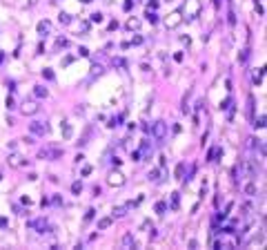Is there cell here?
<instances>
[{
    "instance_id": "13",
    "label": "cell",
    "mask_w": 267,
    "mask_h": 250,
    "mask_svg": "<svg viewBox=\"0 0 267 250\" xmlns=\"http://www.w3.org/2000/svg\"><path fill=\"white\" fill-rule=\"evenodd\" d=\"M243 172H245V174L249 177V179H252V177H256V168L252 165L249 161H245V163H243Z\"/></svg>"
},
{
    "instance_id": "29",
    "label": "cell",
    "mask_w": 267,
    "mask_h": 250,
    "mask_svg": "<svg viewBox=\"0 0 267 250\" xmlns=\"http://www.w3.org/2000/svg\"><path fill=\"white\" fill-rule=\"evenodd\" d=\"M171 208H178V192H174V194H171Z\"/></svg>"
},
{
    "instance_id": "1",
    "label": "cell",
    "mask_w": 267,
    "mask_h": 250,
    "mask_svg": "<svg viewBox=\"0 0 267 250\" xmlns=\"http://www.w3.org/2000/svg\"><path fill=\"white\" fill-rule=\"evenodd\" d=\"M200 0H185V5H183V9H180V11H183L187 18H196L198 14H200Z\"/></svg>"
},
{
    "instance_id": "19",
    "label": "cell",
    "mask_w": 267,
    "mask_h": 250,
    "mask_svg": "<svg viewBox=\"0 0 267 250\" xmlns=\"http://www.w3.org/2000/svg\"><path fill=\"white\" fill-rule=\"evenodd\" d=\"M147 179H149V181H160V170H149Z\"/></svg>"
},
{
    "instance_id": "38",
    "label": "cell",
    "mask_w": 267,
    "mask_h": 250,
    "mask_svg": "<svg viewBox=\"0 0 267 250\" xmlns=\"http://www.w3.org/2000/svg\"><path fill=\"white\" fill-rule=\"evenodd\" d=\"M80 56H89V49H87V47H80Z\"/></svg>"
},
{
    "instance_id": "8",
    "label": "cell",
    "mask_w": 267,
    "mask_h": 250,
    "mask_svg": "<svg viewBox=\"0 0 267 250\" xmlns=\"http://www.w3.org/2000/svg\"><path fill=\"white\" fill-rule=\"evenodd\" d=\"M34 230H38V232H49V223H47V219H36V221H31V223H29Z\"/></svg>"
},
{
    "instance_id": "28",
    "label": "cell",
    "mask_w": 267,
    "mask_h": 250,
    "mask_svg": "<svg viewBox=\"0 0 267 250\" xmlns=\"http://www.w3.org/2000/svg\"><path fill=\"white\" fill-rule=\"evenodd\" d=\"M247 58H249V49H245L241 56H238V60H241V63H247Z\"/></svg>"
},
{
    "instance_id": "31",
    "label": "cell",
    "mask_w": 267,
    "mask_h": 250,
    "mask_svg": "<svg viewBox=\"0 0 267 250\" xmlns=\"http://www.w3.org/2000/svg\"><path fill=\"white\" fill-rule=\"evenodd\" d=\"M42 76H45L47 81H54V72L51 69H42Z\"/></svg>"
},
{
    "instance_id": "9",
    "label": "cell",
    "mask_w": 267,
    "mask_h": 250,
    "mask_svg": "<svg viewBox=\"0 0 267 250\" xmlns=\"http://www.w3.org/2000/svg\"><path fill=\"white\" fill-rule=\"evenodd\" d=\"M25 163H27V159H22L20 154H11V156H9V165H11V168H22Z\"/></svg>"
},
{
    "instance_id": "18",
    "label": "cell",
    "mask_w": 267,
    "mask_h": 250,
    "mask_svg": "<svg viewBox=\"0 0 267 250\" xmlns=\"http://www.w3.org/2000/svg\"><path fill=\"white\" fill-rule=\"evenodd\" d=\"M263 74H265V69L261 67V69L254 74V78H252V81H254V85H261V83H263Z\"/></svg>"
},
{
    "instance_id": "5",
    "label": "cell",
    "mask_w": 267,
    "mask_h": 250,
    "mask_svg": "<svg viewBox=\"0 0 267 250\" xmlns=\"http://www.w3.org/2000/svg\"><path fill=\"white\" fill-rule=\"evenodd\" d=\"M107 183L111 188H122L125 185V174H122V172H111V174L107 177Z\"/></svg>"
},
{
    "instance_id": "11",
    "label": "cell",
    "mask_w": 267,
    "mask_h": 250,
    "mask_svg": "<svg viewBox=\"0 0 267 250\" xmlns=\"http://www.w3.org/2000/svg\"><path fill=\"white\" fill-rule=\"evenodd\" d=\"M122 246H125V248H134V246H136V237H134L131 232H127L125 237H122Z\"/></svg>"
},
{
    "instance_id": "6",
    "label": "cell",
    "mask_w": 267,
    "mask_h": 250,
    "mask_svg": "<svg viewBox=\"0 0 267 250\" xmlns=\"http://www.w3.org/2000/svg\"><path fill=\"white\" fill-rule=\"evenodd\" d=\"M38 110H40V105H38L36 101H25L22 107H20V112L25 114V116H31V114H36Z\"/></svg>"
},
{
    "instance_id": "33",
    "label": "cell",
    "mask_w": 267,
    "mask_h": 250,
    "mask_svg": "<svg viewBox=\"0 0 267 250\" xmlns=\"http://www.w3.org/2000/svg\"><path fill=\"white\" fill-rule=\"evenodd\" d=\"M16 107V105H14V98H11V96H7V110H14Z\"/></svg>"
},
{
    "instance_id": "41",
    "label": "cell",
    "mask_w": 267,
    "mask_h": 250,
    "mask_svg": "<svg viewBox=\"0 0 267 250\" xmlns=\"http://www.w3.org/2000/svg\"><path fill=\"white\" fill-rule=\"evenodd\" d=\"M82 2H91V0H82Z\"/></svg>"
},
{
    "instance_id": "20",
    "label": "cell",
    "mask_w": 267,
    "mask_h": 250,
    "mask_svg": "<svg viewBox=\"0 0 267 250\" xmlns=\"http://www.w3.org/2000/svg\"><path fill=\"white\" fill-rule=\"evenodd\" d=\"M254 127H258V130H263V127H265V114H261V116L254 121Z\"/></svg>"
},
{
    "instance_id": "34",
    "label": "cell",
    "mask_w": 267,
    "mask_h": 250,
    "mask_svg": "<svg viewBox=\"0 0 267 250\" xmlns=\"http://www.w3.org/2000/svg\"><path fill=\"white\" fill-rule=\"evenodd\" d=\"M56 47H58V49H60V47H67V40H65V38H58V43H56Z\"/></svg>"
},
{
    "instance_id": "21",
    "label": "cell",
    "mask_w": 267,
    "mask_h": 250,
    "mask_svg": "<svg viewBox=\"0 0 267 250\" xmlns=\"http://www.w3.org/2000/svg\"><path fill=\"white\" fill-rule=\"evenodd\" d=\"M58 20H60V25H69V23H71V16H69V14H60Z\"/></svg>"
},
{
    "instance_id": "7",
    "label": "cell",
    "mask_w": 267,
    "mask_h": 250,
    "mask_svg": "<svg viewBox=\"0 0 267 250\" xmlns=\"http://www.w3.org/2000/svg\"><path fill=\"white\" fill-rule=\"evenodd\" d=\"M29 130H31V134H47L49 132V125L45 121H34V123H29Z\"/></svg>"
},
{
    "instance_id": "15",
    "label": "cell",
    "mask_w": 267,
    "mask_h": 250,
    "mask_svg": "<svg viewBox=\"0 0 267 250\" xmlns=\"http://www.w3.org/2000/svg\"><path fill=\"white\" fill-rule=\"evenodd\" d=\"M111 221H114V217H102V219L98 221V230H105V228H109V226H111Z\"/></svg>"
},
{
    "instance_id": "35",
    "label": "cell",
    "mask_w": 267,
    "mask_h": 250,
    "mask_svg": "<svg viewBox=\"0 0 267 250\" xmlns=\"http://www.w3.org/2000/svg\"><path fill=\"white\" fill-rule=\"evenodd\" d=\"M94 212H96V210H87V215H85V221H89V219H94Z\"/></svg>"
},
{
    "instance_id": "10",
    "label": "cell",
    "mask_w": 267,
    "mask_h": 250,
    "mask_svg": "<svg viewBox=\"0 0 267 250\" xmlns=\"http://www.w3.org/2000/svg\"><path fill=\"white\" fill-rule=\"evenodd\" d=\"M254 107H256V98H254V96L249 94V96H247V119H254Z\"/></svg>"
},
{
    "instance_id": "27",
    "label": "cell",
    "mask_w": 267,
    "mask_h": 250,
    "mask_svg": "<svg viewBox=\"0 0 267 250\" xmlns=\"http://www.w3.org/2000/svg\"><path fill=\"white\" fill-rule=\"evenodd\" d=\"M165 210H167V203H163V201L156 203V212H158V215H165Z\"/></svg>"
},
{
    "instance_id": "23",
    "label": "cell",
    "mask_w": 267,
    "mask_h": 250,
    "mask_svg": "<svg viewBox=\"0 0 267 250\" xmlns=\"http://www.w3.org/2000/svg\"><path fill=\"white\" fill-rule=\"evenodd\" d=\"M62 134H65V139L71 136V125L69 123H62Z\"/></svg>"
},
{
    "instance_id": "36",
    "label": "cell",
    "mask_w": 267,
    "mask_h": 250,
    "mask_svg": "<svg viewBox=\"0 0 267 250\" xmlns=\"http://www.w3.org/2000/svg\"><path fill=\"white\" fill-rule=\"evenodd\" d=\"M82 174H85V177L91 174V165H85V168H82Z\"/></svg>"
},
{
    "instance_id": "16",
    "label": "cell",
    "mask_w": 267,
    "mask_h": 250,
    "mask_svg": "<svg viewBox=\"0 0 267 250\" xmlns=\"http://www.w3.org/2000/svg\"><path fill=\"white\" fill-rule=\"evenodd\" d=\"M127 210H129V206H118V208H114V215L111 217H125Z\"/></svg>"
},
{
    "instance_id": "37",
    "label": "cell",
    "mask_w": 267,
    "mask_h": 250,
    "mask_svg": "<svg viewBox=\"0 0 267 250\" xmlns=\"http://www.w3.org/2000/svg\"><path fill=\"white\" fill-rule=\"evenodd\" d=\"M131 159H134V161H142V159H140V152H131Z\"/></svg>"
},
{
    "instance_id": "26",
    "label": "cell",
    "mask_w": 267,
    "mask_h": 250,
    "mask_svg": "<svg viewBox=\"0 0 267 250\" xmlns=\"http://www.w3.org/2000/svg\"><path fill=\"white\" fill-rule=\"evenodd\" d=\"M80 190H82V183H80V181L71 183V192H74V194H80Z\"/></svg>"
},
{
    "instance_id": "12",
    "label": "cell",
    "mask_w": 267,
    "mask_h": 250,
    "mask_svg": "<svg viewBox=\"0 0 267 250\" xmlns=\"http://www.w3.org/2000/svg\"><path fill=\"white\" fill-rule=\"evenodd\" d=\"M51 31V23L49 20H40L38 23V34H49Z\"/></svg>"
},
{
    "instance_id": "25",
    "label": "cell",
    "mask_w": 267,
    "mask_h": 250,
    "mask_svg": "<svg viewBox=\"0 0 267 250\" xmlns=\"http://www.w3.org/2000/svg\"><path fill=\"white\" fill-rule=\"evenodd\" d=\"M218 154H221V148H214V150H209V156H207V159H209V161H216Z\"/></svg>"
},
{
    "instance_id": "4",
    "label": "cell",
    "mask_w": 267,
    "mask_h": 250,
    "mask_svg": "<svg viewBox=\"0 0 267 250\" xmlns=\"http://www.w3.org/2000/svg\"><path fill=\"white\" fill-rule=\"evenodd\" d=\"M151 134H154V139L163 141L167 136V123L165 121H156L154 125H151Z\"/></svg>"
},
{
    "instance_id": "14",
    "label": "cell",
    "mask_w": 267,
    "mask_h": 250,
    "mask_svg": "<svg viewBox=\"0 0 267 250\" xmlns=\"http://www.w3.org/2000/svg\"><path fill=\"white\" fill-rule=\"evenodd\" d=\"M34 96H36V98H47V87L36 85V87H34Z\"/></svg>"
},
{
    "instance_id": "24",
    "label": "cell",
    "mask_w": 267,
    "mask_h": 250,
    "mask_svg": "<svg viewBox=\"0 0 267 250\" xmlns=\"http://www.w3.org/2000/svg\"><path fill=\"white\" fill-rule=\"evenodd\" d=\"M183 174H185V163H178V165H176V177L183 179Z\"/></svg>"
},
{
    "instance_id": "32",
    "label": "cell",
    "mask_w": 267,
    "mask_h": 250,
    "mask_svg": "<svg viewBox=\"0 0 267 250\" xmlns=\"http://www.w3.org/2000/svg\"><path fill=\"white\" fill-rule=\"evenodd\" d=\"M91 23H102V14H91Z\"/></svg>"
},
{
    "instance_id": "30",
    "label": "cell",
    "mask_w": 267,
    "mask_h": 250,
    "mask_svg": "<svg viewBox=\"0 0 267 250\" xmlns=\"http://www.w3.org/2000/svg\"><path fill=\"white\" fill-rule=\"evenodd\" d=\"M145 16H147V20H149V23H151V25H154V23H156V20H158V16H156V14H151V11H147V14H145Z\"/></svg>"
},
{
    "instance_id": "2",
    "label": "cell",
    "mask_w": 267,
    "mask_h": 250,
    "mask_svg": "<svg viewBox=\"0 0 267 250\" xmlns=\"http://www.w3.org/2000/svg\"><path fill=\"white\" fill-rule=\"evenodd\" d=\"M183 11H180V9H176V11H171L167 18H165V27H167V29H176V27L180 25V23H183Z\"/></svg>"
},
{
    "instance_id": "22",
    "label": "cell",
    "mask_w": 267,
    "mask_h": 250,
    "mask_svg": "<svg viewBox=\"0 0 267 250\" xmlns=\"http://www.w3.org/2000/svg\"><path fill=\"white\" fill-rule=\"evenodd\" d=\"M245 194L254 197V194H256V185H254V183H247V185H245Z\"/></svg>"
},
{
    "instance_id": "40",
    "label": "cell",
    "mask_w": 267,
    "mask_h": 250,
    "mask_svg": "<svg viewBox=\"0 0 267 250\" xmlns=\"http://www.w3.org/2000/svg\"><path fill=\"white\" fill-rule=\"evenodd\" d=\"M36 2H38V0H29V5H36Z\"/></svg>"
},
{
    "instance_id": "39",
    "label": "cell",
    "mask_w": 267,
    "mask_h": 250,
    "mask_svg": "<svg viewBox=\"0 0 267 250\" xmlns=\"http://www.w3.org/2000/svg\"><path fill=\"white\" fill-rule=\"evenodd\" d=\"M2 58H5V54H2V52H0V63H2Z\"/></svg>"
},
{
    "instance_id": "17",
    "label": "cell",
    "mask_w": 267,
    "mask_h": 250,
    "mask_svg": "<svg viewBox=\"0 0 267 250\" xmlns=\"http://www.w3.org/2000/svg\"><path fill=\"white\" fill-rule=\"evenodd\" d=\"M138 27H140V20H138V18H129V20H127V29H129V31L138 29Z\"/></svg>"
},
{
    "instance_id": "3",
    "label": "cell",
    "mask_w": 267,
    "mask_h": 250,
    "mask_svg": "<svg viewBox=\"0 0 267 250\" xmlns=\"http://www.w3.org/2000/svg\"><path fill=\"white\" fill-rule=\"evenodd\" d=\"M62 156V150L58 148H42L40 152H38V159H49V161H56Z\"/></svg>"
}]
</instances>
